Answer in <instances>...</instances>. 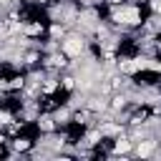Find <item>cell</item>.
Segmentation results:
<instances>
[{
  "label": "cell",
  "instance_id": "obj_1",
  "mask_svg": "<svg viewBox=\"0 0 161 161\" xmlns=\"http://www.w3.org/2000/svg\"><path fill=\"white\" fill-rule=\"evenodd\" d=\"M108 23L118 30H136V28H143L146 23V15H143V8L138 3H123V5H111L108 8Z\"/></svg>",
  "mask_w": 161,
  "mask_h": 161
},
{
  "label": "cell",
  "instance_id": "obj_2",
  "mask_svg": "<svg viewBox=\"0 0 161 161\" xmlns=\"http://www.w3.org/2000/svg\"><path fill=\"white\" fill-rule=\"evenodd\" d=\"M58 48L70 58V60H78V58H83L86 55V50H88V40H86V33H80V30H68L60 40H58Z\"/></svg>",
  "mask_w": 161,
  "mask_h": 161
},
{
  "label": "cell",
  "instance_id": "obj_3",
  "mask_svg": "<svg viewBox=\"0 0 161 161\" xmlns=\"http://www.w3.org/2000/svg\"><path fill=\"white\" fill-rule=\"evenodd\" d=\"M156 151H158V138H156V136H146V138H141V141L133 143V153H131V156L148 158V156H153Z\"/></svg>",
  "mask_w": 161,
  "mask_h": 161
},
{
  "label": "cell",
  "instance_id": "obj_4",
  "mask_svg": "<svg viewBox=\"0 0 161 161\" xmlns=\"http://www.w3.org/2000/svg\"><path fill=\"white\" fill-rule=\"evenodd\" d=\"M40 35H45V25H43V20H35V18H30V20H25V25H23V38H40Z\"/></svg>",
  "mask_w": 161,
  "mask_h": 161
},
{
  "label": "cell",
  "instance_id": "obj_5",
  "mask_svg": "<svg viewBox=\"0 0 161 161\" xmlns=\"http://www.w3.org/2000/svg\"><path fill=\"white\" fill-rule=\"evenodd\" d=\"M10 121H15V113L10 111V108H5V106H0V128H5Z\"/></svg>",
  "mask_w": 161,
  "mask_h": 161
},
{
  "label": "cell",
  "instance_id": "obj_6",
  "mask_svg": "<svg viewBox=\"0 0 161 161\" xmlns=\"http://www.w3.org/2000/svg\"><path fill=\"white\" fill-rule=\"evenodd\" d=\"M148 8L153 10V15H161V0H148Z\"/></svg>",
  "mask_w": 161,
  "mask_h": 161
}]
</instances>
